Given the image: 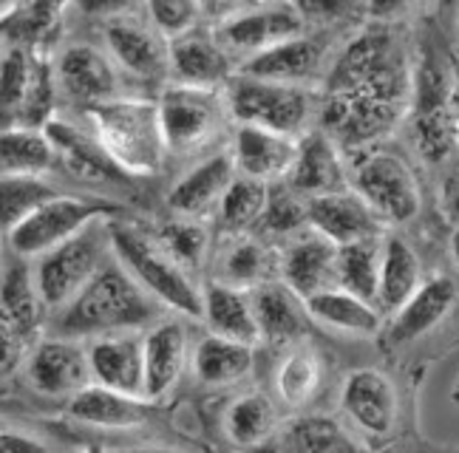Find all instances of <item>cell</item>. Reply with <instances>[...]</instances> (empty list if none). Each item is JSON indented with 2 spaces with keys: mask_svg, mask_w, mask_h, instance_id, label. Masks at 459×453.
I'll use <instances>...</instances> for the list:
<instances>
[{
  "mask_svg": "<svg viewBox=\"0 0 459 453\" xmlns=\"http://www.w3.org/2000/svg\"><path fill=\"white\" fill-rule=\"evenodd\" d=\"M414 60L388 26H366L326 68L317 128L349 156L383 145L411 108Z\"/></svg>",
  "mask_w": 459,
  "mask_h": 453,
  "instance_id": "6da1fadb",
  "label": "cell"
},
{
  "mask_svg": "<svg viewBox=\"0 0 459 453\" xmlns=\"http://www.w3.org/2000/svg\"><path fill=\"white\" fill-rule=\"evenodd\" d=\"M162 315L165 309L134 281L111 252L74 301L51 312L48 332L88 343L105 335L145 332L148 326L162 321Z\"/></svg>",
  "mask_w": 459,
  "mask_h": 453,
  "instance_id": "7a4b0ae2",
  "label": "cell"
},
{
  "mask_svg": "<svg viewBox=\"0 0 459 453\" xmlns=\"http://www.w3.org/2000/svg\"><path fill=\"white\" fill-rule=\"evenodd\" d=\"M85 125L126 176H156L168 162L156 99L122 94L85 108Z\"/></svg>",
  "mask_w": 459,
  "mask_h": 453,
  "instance_id": "3957f363",
  "label": "cell"
},
{
  "mask_svg": "<svg viewBox=\"0 0 459 453\" xmlns=\"http://www.w3.org/2000/svg\"><path fill=\"white\" fill-rule=\"evenodd\" d=\"M108 233L114 258L159 306L182 321H202V289L190 278V269H185L156 235L114 218L108 221Z\"/></svg>",
  "mask_w": 459,
  "mask_h": 453,
  "instance_id": "277c9868",
  "label": "cell"
},
{
  "mask_svg": "<svg viewBox=\"0 0 459 453\" xmlns=\"http://www.w3.org/2000/svg\"><path fill=\"white\" fill-rule=\"evenodd\" d=\"M224 99L233 125H255L301 139L317 128L321 94L304 85H284L238 74L227 82Z\"/></svg>",
  "mask_w": 459,
  "mask_h": 453,
  "instance_id": "5b68a950",
  "label": "cell"
},
{
  "mask_svg": "<svg viewBox=\"0 0 459 453\" xmlns=\"http://www.w3.org/2000/svg\"><path fill=\"white\" fill-rule=\"evenodd\" d=\"M409 128L414 150L431 165L451 162L456 153L459 119L454 111L451 63L437 55H422L414 63V89L409 108Z\"/></svg>",
  "mask_w": 459,
  "mask_h": 453,
  "instance_id": "8992f818",
  "label": "cell"
},
{
  "mask_svg": "<svg viewBox=\"0 0 459 453\" xmlns=\"http://www.w3.org/2000/svg\"><path fill=\"white\" fill-rule=\"evenodd\" d=\"M349 187L385 226L409 224L422 207V190L411 162L385 145L349 156Z\"/></svg>",
  "mask_w": 459,
  "mask_h": 453,
  "instance_id": "52a82bcc",
  "label": "cell"
},
{
  "mask_svg": "<svg viewBox=\"0 0 459 453\" xmlns=\"http://www.w3.org/2000/svg\"><path fill=\"white\" fill-rule=\"evenodd\" d=\"M108 221L111 218H100L94 224H88L74 238H68L60 247L34 258L31 264L34 281H38L43 303L48 306V318L51 312L63 309L68 301H74L88 286V281L100 272V267L111 258Z\"/></svg>",
  "mask_w": 459,
  "mask_h": 453,
  "instance_id": "ba28073f",
  "label": "cell"
},
{
  "mask_svg": "<svg viewBox=\"0 0 459 453\" xmlns=\"http://www.w3.org/2000/svg\"><path fill=\"white\" fill-rule=\"evenodd\" d=\"M159 119L170 156H193L207 150L230 125V108L224 91L187 89V85H162L156 97Z\"/></svg>",
  "mask_w": 459,
  "mask_h": 453,
  "instance_id": "9c48e42d",
  "label": "cell"
},
{
  "mask_svg": "<svg viewBox=\"0 0 459 453\" xmlns=\"http://www.w3.org/2000/svg\"><path fill=\"white\" fill-rule=\"evenodd\" d=\"M117 213L119 207L111 201L57 193L55 199L40 204L23 224H17L6 235V241L17 258L34 261L46 255L48 250L60 247L68 238H74L77 233H82L88 224H94L100 218H114Z\"/></svg>",
  "mask_w": 459,
  "mask_h": 453,
  "instance_id": "30bf717a",
  "label": "cell"
},
{
  "mask_svg": "<svg viewBox=\"0 0 459 453\" xmlns=\"http://www.w3.org/2000/svg\"><path fill=\"white\" fill-rule=\"evenodd\" d=\"M102 48L126 82L148 89L168 85V38L151 21H136L131 14L105 23Z\"/></svg>",
  "mask_w": 459,
  "mask_h": 453,
  "instance_id": "8fae6325",
  "label": "cell"
},
{
  "mask_svg": "<svg viewBox=\"0 0 459 453\" xmlns=\"http://www.w3.org/2000/svg\"><path fill=\"white\" fill-rule=\"evenodd\" d=\"M29 386L55 399H72L77 391L91 386V363H88V343L48 332L34 340L26 357Z\"/></svg>",
  "mask_w": 459,
  "mask_h": 453,
  "instance_id": "7c38bea8",
  "label": "cell"
},
{
  "mask_svg": "<svg viewBox=\"0 0 459 453\" xmlns=\"http://www.w3.org/2000/svg\"><path fill=\"white\" fill-rule=\"evenodd\" d=\"M55 74H57V91L80 111L97 106V102L114 99L128 91L126 77L105 55V48H94L85 43L65 46L55 57Z\"/></svg>",
  "mask_w": 459,
  "mask_h": 453,
  "instance_id": "4fadbf2b",
  "label": "cell"
},
{
  "mask_svg": "<svg viewBox=\"0 0 459 453\" xmlns=\"http://www.w3.org/2000/svg\"><path fill=\"white\" fill-rule=\"evenodd\" d=\"M307 26L290 4H253L227 23L216 26L213 34L236 65L261 55L278 43L304 34Z\"/></svg>",
  "mask_w": 459,
  "mask_h": 453,
  "instance_id": "5bb4252c",
  "label": "cell"
},
{
  "mask_svg": "<svg viewBox=\"0 0 459 453\" xmlns=\"http://www.w3.org/2000/svg\"><path fill=\"white\" fill-rule=\"evenodd\" d=\"M238 65L227 55L213 29L199 26L168 40V82L187 89L224 91Z\"/></svg>",
  "mask_w": 459,
  "mask_h": 453,
  "instance_id": "9a60e30c",
  "label": "cell"
},
{
  "mask_svg": "<svg viewBox=\"0 0 459 453\" xmlns=\"http://www.w3.org/2000/svg\"><path fill=\"white\" fill-rule=\"evenodd\" d=\"M341 406L349 423L368 440H388L397 431V389L380 369L349 372V377L343 380Z\"/></svg>",
  "mask_w": 459,
  "mask_h": 453,
  "instance_id": "2e32d148",
  "label": "cell"
},
{
  "mask_svg": "<svg viewBox=\"0 0 459 453\" xmlns=\"http://www.w3.org/2000/svg\"><path fill=\"white\" fill-rule=\"evenodd\" d=\"M326 68L329 63H326L324 43L315 34L304 31L298 38H290L241 63L238 74L284 82V85H304V89H321Z\"/></svg>",
  "mask_w": 459,
  "mask_h": 453,
  "instance_id": "e0dca14e",
  "label": "cell"
},
{
  "mask_svg": "<svg viewBox=\"0 0 459 453\" xmlns=\"http://www.w3.org/2000/svg\"><path fill=\"white\" fill-rule=\"evenodd\" d=\"M284 184L307 201L341 193L349 187V153L326 131L315 128L298 139V156Z\"/></svg>",
  "mask_w": 459,
  "mask_h": 453,
  "instance_id": "ac0fdd59",
  "label": "cell"
},
{
  "mask_svg": "<svg viewBox=\"0 0 459 453\" xmlns=\"http://www.w3.org/2000/svg\"><path fill=\"white\" fill-rule=\"evenodd\" d=\"M145 399L156 403L170 394L190 369V335L182 318H162L143 332Z\"/></svg>",
  "mask_w": 459,
  "mask_h": 453,
  "instance_id": "d6986e66",
  "label": "cell"
},
{
  "mask_svg": "<svg viewBox=\"0 0 459 453\" xmlns=\"http://www.w3.org/2000/svg\"><path fill=\"white\" fill-rule=\"evenodd\" d=\"M238 176L230 150L210 153L187 167L179 182L168 190V207L179 218L204 221L207 216H216L219 204L227 193V187Z\"/></svg>",
  "mask_w": 459,
  "mask_h": 453,
  "instance_id": "ffe728a7",
  "label": "cell"
},
{
  "mask_svg": "<svg viewBox=\"0 0 459 453\" xmlns=\"http://www.w3.org/2000/svg\"><path fill=\"white\" fill-rule=\"evenodd\" d=\"M227 150L233 156L238 176L255 179L264 184H281L287 182L295 165L298 139L255 125H236Z\"/></svg>",
  "mask_w": 459,
  "mask_h": 453,
  "instance_id": "44dd1931",
  "label": "cell"
},
{
  "mask_svg": "<svg viewBox=\"0 0 459 453\" xmlns=\"http://www.w3.org/2000/svg\"><path fill=\"white\" fill-rule=\"evenodd\" d=\"M456 306V284L448 275H437L422 281L420 289L405 301L394 315H388L383 323V340L385 346L400 348L417 343L443 323L451 309Z\"/></svg>",
  "mask_w": 459,
  "mask_h": 453,
  "instance_id": "7402d4cb",
  "label": "cell"
},
{
  "mask_svg": "<svg viewBox=\"0 0 459 453\" xmlns=\"http://www.w3.org/2000/svg\"><path fill=\"white\" fill-rule=\"evenodd\" d=\"M307 218H309V230L324 235L334 247L355 244L363 238H377V235H385L388 230V226L372 213V207H368L351 187L341 190V193L309 199Z\"/></svg>",
  "mask_w": 459,
  "mask_h": 453,
  "instance_id": "603a6c76",
  "label": "cell"
},
{
  "mask_svg": "<svg viewBox=\"0 0 459 453\" xmlns=\"http://www.w3.org/2000/svg\"><path fill=\"white\" fill-rule=\"evenodd\" d=\"M91 382L111 391L145 399V357L143 332H119L88 340Z\"/></svg>",
  "mask_w": 459,
  "mask_h": 453,
  "instance_id": "cb8c5ba5",
  "label": "cell"
},
{
  "mask_svg": "<svg viewBox=\"0 0 459 453\" xmlns=\"http://www.w3.org/2000/svg\"><path fill=\"white\" fill-rule=\"evenodd\" d=\"M334 252L338 247L329 244L315 230H304L292 235L284 255L278 261L281 281H284L298 298L309 301L312 295L338 286L334 281Z\"/></svg>",
  "mask_w": 459,
  "mask_h": 453,
  "instance_id": "d4e9b609",
  "label": "cell"
},
{
  "mask_svg": "<svg viewBox=\"0 0 459 453\" xmlns=\"http://www.w3.org/2000/svg\"><path fill=\"white\" fill-rule=\"evenodd\" d=\"M43 131L48 136L51 148H55L57 165L65 173H72V176L82 182H97V184L126 176V173L108 159V153L102 150V145L88 128L74 125V122H68L63 116H55Z\"/></svg>",
  "mask_w": 459,
  "mask_h": 453,
  "instance_id": "484cf974",
  "label": "cell"
},
{
  "mask_svg": "<svg viewBox=\"0 0 459 453\" xmlns=\"http://www.w3.org/2000/svg\"><path fill=\"white\" fill-rule=\"evenodd\" d=\"M253 306L261 343L290 348L307 338V329L312 323L307 301L298 298L284 281H267L253 289Z\"/></svg>",
  "mask_w": 459,
  "mask_h": 453,
  "instance_id": "4316f807",
  "label": "cell"
},
{
  "mask_svg": "<svg viewBox=\"0 0 459 453\" xmlns=\"http://www.w3.org/2000/svg\"><path fill=\"white\" fill-rule=\"evenodd\" d=\"M68 416L80 425L100 431H134L148 423L151 403L143 397H128L91 382L68 399Z\"/></svg>",
  "mask_w": 459,
  "mask_h": 453,
  "instance_id": "83f0119b",
  "label": "cell"
},
{
  "mask_svg": "<svg viewBox=\"0 0 459 453\" xmlns=\"http://www.w3.org/2000/svg\"><path fill=\"white\" fill-rule=\"evenodd\" d=\"M255 352L253 346L219 338L213 332L190 343V374L204 389H227L253 374Z\"/></svg>",
  "mask_w": 459,
  "mask_h": 453,
  "instance_id": "f1b7e54d",
  "label": "cell"
},
{
  "mask_svg": "<svg viewBox=\"0 0 459 453\" xmlns=\"http://www.w3.org/2000/svg\"><path fill=\"white\" fill-rule=\"evenodd\" d=\"M202 323L207 326V332L236 343H247L253 348L261 343L253 292L227 286L221 281H210L207 289H202Z\"/></svg>",
  "mask_w": 459,
  "mask_h": 453,
  "instance_id": "f546056e",
  "label": "cell"
},
{
  "mask_svg": "<svg viewBox=\"0 0 459 453\" xmlns=\"http://www.w3.org/2000/svg\"><path fill=\"white\" fill-rule=\"evenodd\" d=\"M307 312L312 323L351 338H377L385 323L383 312L375 303H368L341 286L312 295L307 301Z\"/></svg>",
  "mask_w": 459,
  "mask_h": 453,
  "instance_id": "4dcf8cb0",
  "label": "cell"
},
{
  "mask_svg": "<svg viewBox=\"0 0 459 453\" xmlns=\"http://www.w3.org/2000/svg\"><path fill=\"white\" fill-rule=\"evenodd\" d=\"M422 284L420 255L403 235H383V261H380V281H377V309L383 318L411 298Z\"/></svg>",
  "mask_w": 459,
  "mask_h": 453,
  "instance_id": "1f68e13d",
  "label": "cell"
},
{
  "mask_svg": "<svg viewBox=\"0 0 459 453\" xmlns=\"http://www.w3.org/2000/svg\"><path fill=\"white\" fill-rule=\"evenodd\" d=\"M0 309L23 329L31 340H40L48 326V306L43 303V295L34 281V269L23 258L14 264H6L0 275Z\"/></svg>",
  "mask_w": 459,
  "mask_h": 453,
  "instance_id": "d6a6232c",
  "label": "cell"
},
{
  "mask_svg": "<svg viewBox=\"0 0 459 453\" xmlns=\"http://www.w3.org/2000/svg\"><path fill=\"white\" fill-rule=\"evenodd\" d=\"M278 414L270 397L258 391L241 394L224 411V433L227 440L241 450H264L278 440Z\"/></svg>",
  "mask_w": 459,
  "mask_h": 453,
  "instance_id": "836d02e7",
  "label": "cell"
},
{
  "mask_svg": "<svg viewBox=\"0 0 459 453\" xmlns=\"http://www.w3.org/2000/svg\"><path fill=\"white\" fill-rule=\"evenodd\" d=\"M275 448L281 453H360L349 428L324 414H304L278 431Z\"/></svg>",
  "mask_w": 459,
  "mask_h": 453,
  "instance_id": "e575fe53",
  "label": "cell"
},
{
  "mask_svg": "<svg viewBox=\"0 0 459 453\" xmlns=\"http://www.w3.org/2000/svg\"><path fill=\"white\" fill-rule=\"evenodd\" d=\"M51 167L57 159L43 128H0V176H48Z\"/></svg>",
  "mask_w": 459,
  "mask_h": 453,
  "instance_id": "d590c367",
  "label": "cell"
},
{
  "mask_svg": "<svg viewBox=\"0 0 459 453\" xmlns=\"http://www.w3.org/2000/svg\"><path fill=\"white\" fill-rule=\"evenodd\" d=\"M273 267H275V258L261 241L250 238L247 233L230 235V244L219 255V272H216L213 281L253 292L261 284L275 281Z\"/></svg>",
  "mask_w": 459,
  "mask_h": 453,
  "instance_id": "8d00e7d4",
  "label": "cell"
},
{
  "mask_svg": "<svg viewBox=\"0 0 459 453\" xmlns=\"http://www.w3.org/2000/svg\"><path fill=\"white\" fill-rule=\"evenodd\" d=\"M383 261V235L343 244L334 252V281L341 289L377 306V281Z\"/></svg>",
  "mask_w": 459,
  "mask_h": 453,
  "instance_id": "74e56055",
  "label": "cell"
},
{
  "mask_svg": "<svg viewBox=\"0 0 459 453\" xmlns=\"http://www.w3.org/2000/svg\"><path fill=\"white\" fill-rule=\"evenodd\" d=\"M321 377H324V365L317 348L309 346L307 340L290 346L275 372V391L281 397V403L290 408L309 406L317 389H321Z\"/></svg>",
  "mask_w": 459,
  "mask_h": 453,
  "instance_id": "f35d334b",
  "label": "cell"
},
{
  "mask_svg": "<svg viewBox=\"0 0 459 453\" xmlns=\"http://www.w3.org/2000/svg\"><path fill=\"white\" fill-rule=\"evenodd\" d=\"M31 57L34 46L17 38H12L0 55V128L21 122L31 80Z\"/></svg>",
  "mask_w": 459,
  "mask_h": 453,
  "instance_id": "ab89813d",
  "label": "cell"
},
{
  "mask_svg": "<svg viewBox=\"0 0 459 453\" xmlns=\"http://www.w3.org/2000/svg\"><path fill=\"white\" fill-rule=\"evenodd\" d=\"M60 190L48 176H0V233L9 235Z\"/></svg>",
  "mask_w": 459,
  "mask_h": 453,
  "instance_id": "60d3db41",
  "label": "cell"
},
{
  "mask_svg": "<svg viewBox=\"0 0 459 453\" xmlns=\"http://www.w3.org/2000/svg\"><path fill=\"white\" fill-rule=\"evenodd\" d=\"M267 199H270V184L247 179V176H236L219 204L216 218L230 235H244L247 230H253V226L261 224Z\"/></svg>",
  "mask_w": 459,
  "mask_h": 453,
  "instance_id": "b9f144b4",
  "label": "cell"
},
{
  "mask_svg": "<svg viewBox=\"0 0 459 453\" xmlns=\"http://www.w3.org/2000/svg\"><path fill=\"white\" fill-rule=\"evenodd\" d=\"M156 238L190 272L202 267V261L207 258V250H210V233H207V226L196 218L173 216V221H168L162 230H159Z\"/></svg>",
  "mask_w": 459,
  "mask_h": 453,
  "instance_id": "7bdbcfd3",
  "label": "cell"
},
{
  "mask_svg": "<svg viewBox=\"0 0 459 453\" xmlns=\"http://www.w3.org/2000/svg\"><path fill=\"white\" fill-rule=\"evenodd\" d=\"M258 226H264L270 235H281V238H292L298 233L309 230L307 199L298 196L284 182L270 184V199H267V207H264Z\"/></svg>",
  "mask_w": 459,
  "mask_h": 453,
  "instance_id": "ee69618b",
  "label": "cell"
},
{
  "mask_svg": "<svg viewBox=\"0 0 459 453\" xmlns=\"http://www.w3.org/2000/svg\"><path fill=\"white\" fill-rule=\"evenodd\" d=\"M68 6L72 0H23V9L12 23V38L31 46H48Z\"/></svg>",
  "mask_w": 459,
  "mask_h": 453,
  "instance_id": "f6af8a7d",
  "label": "cell"
},
{
  "mask_svg": "<svg viewBox=\"0 0 459 453\" xmlns=\"http://www.w3.org/2000/svg\"><path fill=\"white\" fill-rule=\"evenodd\" d=\"M148 21L165 34V38H179V34L199 29L202 23V9L199 0H143Z\"/></svg>",
  "mask_w": 459,
  "mask_h": 453,
  "instance_id": "bcb514c9",
  "label": "cell"
},
{
  "mask_svg": "<svg viewBox=\"0 0 459 453\" xmlns=\"http://www.w3.org/2000/svg\"><path fill=\"white\" fill-rule=\"evenodd\" d=\"M290 6L298 12L307 29H332L355 21V17H366L363 0H290Z\"/></svg>",
  "mask_w": 459,
  "mask_h": 453,
  "instance_id": "7dc6e473",
  "label": "cell"
},
{
  "mask_svg": "<svg viewBox=\"0 0 459 453\" xmlns=\"http://www.w3.org/2000/svg\"><path fill=\"white\" fill-rule=\"evenodd\" d=\"M34 340L0 309V382L12 380L26 365L29 348Z\"/></svg>",
  "mask_w": 459,
  "mask_h": 453,
  "instance_id": "c3c4849f",
  "label": "cell"
},
{
  "mask_svg": "<svg viewBox=\"0 0 459 453\" xmlns=\"http://www.w3.org/2000/svg\"><path fill=\"white\" fill-rule=\"evenodd\" d=\"M143 0H72V9L80 12L82 17H91V21L111 23L119 17H131Z\"/></svg>",
  "mask_w": 459,
  "mask_h": 453,
  "instance_id": "681fc988",
  "label": "cell"
},
{
  "mask_svg": "<svg viewBox=\"0 0 459 453\" xmlns=\"http://www.w3.org/2000/svg\"><path fill=\"white\" fill-rule=\"evenodd\" d=\"M439 210H443L446 221L451 226H459V159L451 162L443 173V179H439Z\"/></svg>",
  "mask_w": 459,
  "mask_h": 453,
  "instance_id": "f907efd6",
  "label": "cell"
},
{
  "mask_svg": "<svg viewBox=\"0 0 459 453\" xmlns=\"http://www.w3.org/2000/svg\"><path fill=\"white\" fill-rule=\"evenodd\" d=\"M247 6H253V0H199L202 23L207 29H216V26L227 23L230 17H236L238 12H244Z\"/></svg>",
  "mask_w": 459,
  "mask_h": 453,
  "instance_id": "816d5d0a",
  "label": "cell"
},
{
  "mask_svg": "<svg viewBox=\"0 0 459 453\" xmlns=\"http://www.w3.org/2000/svg\"><path fill=\"white\" fill-rule=\"evenodd\" d=\"M0 453H55V450L43 440L34 437V433L0 425Z\"/></svg>",
  "mask_w": 459,
  "mask_h": 453,
  "instance_id": "f5cc1de1",
  "label": "cell"
},
{
  "mask_svg": "<svg viewBox=\"0 0 459 453\" xmlns=\"http://www.w3.org/2000/svg\"><path fill=\"white\" fill-rule=\"evenodd\" d=\"M417 0H363V9H366V17L377 26H388L394 23L397 17H403L409 12Z\"/></svg>",
  "mask_w": 459,
  "mask_h": 453,
  "instance_id": "db71d44e",
  "label": "cell"
},
{
  "mask_svg": "<svg viewBox=\"0 0 459 453\" xmlns=\"http://www.w3.org/2000/svg\"><path fill=\"white\" fill-rule=\"evenodd\" d=\"M21 9H23V0H0V26L14 23Z\"/></svg>",
  "mask_w": 459,
  "mask_h": 453,
  "instance_id": "11a10c76",
  "label": "cell"
},
{
  "mask_svg": "<svg viewBox=\"0 0 459 453\" xmlns=\"http://www.w3.org/2000/svg\"><path fill=\"white\" fill-rule=\"evenodd\" d=\"M114 453H185L179 448H168V445H134V448H122Z\"/></svg>",
  "mask_w": 459,
  "mask_h": 453,
  "instance_id": "9f6ffc18",
  "label": "cell"
},
{
  "mask_svg": "<svg viewBox=\"0 0 459 453\" xmlns=\"http://www.w3.org/2000/svg\"><path fill=\"white\" fill-rule=\"evenodd\" d=\"M451 74H454V111L459 119V55H456V60H451Z\"/></svg>",
  "mask_w": 459,
  "mask_h": 453,
  "instance_id": "6f0895ef",
  "label": "cell"
},
{
  "mask_svg": "<svg viewBox=\"0 0 459 453\" xmlns=\"http://www.w3.org/2000/svg\"><path fill=\"white\" fill-rule=\"evenodd\" d=\"M448 250H451V261H454V267H456V272H459V226H454L451 241H448Z\"/></svg>",
  "mask_w": 459,
  "mask_h": 453,
  "instance_id": "680465c9",
  "label": "cell"
},
{
  "mask_svg": "<svg viewBox=\"0 0 459 453\" xmlns=\"http://www.w3.org/2000/svg\"><path fill=\"white\" fill-rule=\"evenodd\" d=\"M9 40H12V23H4V26H0V55H4V48L9 46Z\"/></svg>",
  "mask_w": 459,
  "mask_h": 453,
  "instance_id": "91938a15",
  "label": "cell"
},
{
  "mask_svg": "<svg viewBox=\"0 0 459 453\" xmlns=\"http://www.w3.org/2000/svg\"><path fill=\"white\" fill-rule=\"evenodd\" d=\"M6 250H9V241L4 233H0V275H4V269H6Z\"/></svg>",
  "mask_w": 459,
  "mask_h": 453,
  "instance_id": "94428289",
  "label": "cell"
},
{
  "mask_svg": "<svg viewBox=\"0 0 459 453\" xmlns=\"http://www.w3.org/2000/svg\"><path fill=\"white\" fill-rule=\"evenodd\" d=\"M253 4H290V0H253Z\"/></svg>",
  "mask_w": 459,
  "mask_h": 453,
  "instance_id": "6125c7cd",
  "label": "cell"
},
{
  "mask_svg": "<svg viewBox=\"0 0 459 453\" xmlns=\"http://www.w3.org/2000/svg\"><path fill=\"white\" fill-rule=\"evenodd\" d=\"M74 453H105V450H100V448H82V450H74Z\"/></svg>",
  "mask_w": 459,
  "mask_h": 453,
  "instance_id": "be15d7a7",
  "label": "cell"
},
{
  "mask_svg": "<svg viewBox=\"0 0 459 453\" xmlns=\"http://www.w3.org/2000/svg\"><path fill=\"white\" fill-rule=\"evenodd\" d=\"M451 399H454V403H459V380H456V389H454V394H451Z\"/></svg>",
  "mask_w": 459,
  "mask_h": 453,
  "instance_id": "e7e4bbea",
  "label": "cell"
},
{
  "mask_svg": "<svg viewBox=\"0 0 459 453\" xmlns=\"http://www.w3.org/2000/svg\"><path fill=\"white\" fill-rule=\"evenodd\" d=\"M456 40H459V14H456Z\"/></svg>",
  "mask_w": 459,
  "mask_h": 453,
  "instance_id": "03108f58",
  "label": "cell"
},
{
  "mask_svg": "<svg viewBox=\"0 0 459 453\" xmlns=\"http://www.w3.org/2000/svg\"><path fill=\"white\" fill-rule=\"evenodd\" d=\"M456 153H459V133H456Z\"/></svg>",
  "mask_w": 459,
  "mask_h": 453,
  "instance_id": "003e7915",
  "label": "cell"
}]
</instances>
